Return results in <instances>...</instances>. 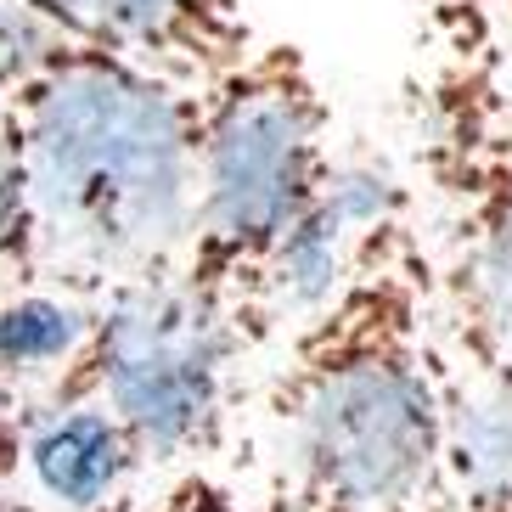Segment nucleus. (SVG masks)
Instances as JSON below:
<instances>
[{"label":"nucleus","mask_w":512,"mask_h":512,"mask_svg":"<svg viewBox=\"0 0 512 512\" xmlns=\"http://www.w3.org/2000/svg\"><path fill=\"white\" fill-rule=\"evenodd\" d=\"M74 46L136 62L203 96L259 46L242 0H29Z\"/></svg>","instance_id":"nucleus-7"},{"label":"nucleus","mask_w":512,"mask_h":512,"mask_svg":"<svg viewBox=\"0 0 512 512\" xmlns=\"http://www.w3.org/2000/svg\"><path fill=\"white\" fill-rule=\"evenodd\" d=\"M332 164V102L299 46L259 40L197 96V214L186 259L231 287L265 344V265L321 203Z\"/></svg>","instance_id":"nucleus-5"},{"label":"nucleus","mask_w":512,"mask_h":512,"mask_svg":"<svg viewBox=\"0 0 512 512\" xmlns=\"http://www.w3.org/2000/svg\"><path fill=\"white\" fill-rule=\"evenodd\" d=\"M141 512H254V501L242 490L237 467H197V473L158 484Z\"/></svg>","instance_id":"nucleus-10"},{"label":"nucleus","mask_w":512,"mask_h":512,"mask_svg":"<svg viewBox=\"0 0 512 512\" xmlns=\"http://www.w3.org/2000/svg\"><path fill=\"white\" fill-rule=\"evenodd\" d=\"M439 377L456 512H512V349L439 304Z\"/></svg>","instance_id":"nucleus-8"},{"label":"nucleus","mask_w":512,"mask_h":512,"mask_svg":"<svg viewBox=\"0 0 512 512\" xmlns=\"http://www.w3.org/2000/svg\"><path fill=\"white\" fill-rule=\"evenodd\" d=\"M490 17H496L501 51H507V68H512V0H490Z\"/></svg>","instance_id":"nucleus-11"},{"label":"nucleus","mask_w":512,"mask_h":512,"mask_svg":"<svg viewBox=\"0 0 512 512\" xmlns=\"http://www.w3.org/2000/svg\"><path fill=\"white\" fill-rule=\"evenodd\" d=\"M0 484L23 512H141L158 490L136 439L79 389L0 422Z\"/></svg>","instance_id":"nucleus-6"},{"label":"nucleus","mask_w":512,"mask_h":512,"mask_svg":"<svg viewBox=\"0 0 512 512\" xmlns=\"http://www.w3.org/2000/svg\"><path fill=\"white\" fill-rule=\"evenodd\" d=\"M29 276L107 299L192 248L197 96L91 46H62L12 96Z\"/></svg>","instance_id":"nucleus-2"},{"label":"nucleus","mask_w":512,"mask_h":512,"mask_svg":"<svg viewBox=\"0 0 512 512\" xmlns=\"http://www.w3.org/2000/svg\"><path fill=\"white\" fill-rule=\"evenodd\" d=\"M0 512H23V507H17L12 496H6V484H0Z\"/></svg>","instance_id":"nucleus-12"},{"label":"nucleus","mask_w":512,"mask_h":512,"mask_svg":"<svg viewBox=\"0 0 512 512\" xmlns=\"http://www.w3.org/2000/svg\"><path fill=\"white\" fill-rule=\"evenodd\" d=\"M62 46L74 40H62L29 0H0V102H12Z\"/></svg>","instance_id":"nucleus-9"},{"label":"nucleus","mask_w":512,"mask_h":512,"mask_svg":"<svg viewBox=\"0 0 512 512\" xmlns=\"http://www.w3.org/2000/svg\"><path fill=\"white\" fill-rule=\"evenodd\" d=\"M400 113L439 304L512 349V68L490 0H417Z\"/></svg>","instance_id":"nucleus-3"},{"label":"nucleus","mask_w":512,"mask_h":512,"mask_svg":"<svg viewBox=\"0 0 512 512\" xmlns=\"http://www.w3.org/2000/svg\"><path fill=\"white\" fill-rule=\"evenodd\" d=\"M265 361L271 344L231 299V287L192 259H175L107 293L91 349L62 389L91 394L113 411L152 479L169 484L197 467H237Z\"/></svg>","instance_id":"nucleus-4"},{"label":"nucleus","mask_w":512,"mask_h":512,"mask_svg":"<svg viewBox=\"0 0 512 512\" xmlns=\"http://www.w3.org/2000/svg\"><path fill=\"white\" fill-rule=\"evenodd\" d=\"M237 451L254 512H456L417 197L366 226L332 304L271 349Z\"/></svg>","instance_id":"nucleus-1"}]
</instances>
